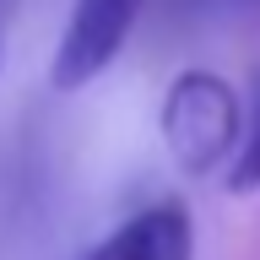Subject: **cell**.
Returning a JSON list of instances; mask_svg holds the SVG:
<instances>
[{
  "instance_id": "obj_1",
  "label": "cell",
  "mask_w": 260,
  "mask_h": 260,
  "mask_svg": "<svg viewBox=\"0 0 260 260\" xmlns=\"http://www.w3.org/2000/svg\"><path fill=\"white\" fill-rule=\"evenodd\" d=\"M162 141L184 174L206 179L244 146V114L239 92L217 71H179L162 98Z\"/></svg>"
},
{
  "instance_id": "obj_2",
  "label": "cell",
  "mask_w": 260,
  "mask_h": 260,
  "mask_svg": "<svg viewBox=\"0 0 260 260\" xmlns=\"http://www.w3.org/2000/svg\"><path fill=\"white\" fill-rule=\"evenodd\" d=\"M136 16H141V0H76L60 32V49H54L49 81L60 92H81L87 81H98L114 65V54L125 49Z\"/></svg>"
},
{
  "instance_id": "obj_3",
  "label": "cell",
  "mask_w": 260,
  "mask_h": 260,
  "mask_svg": "<svg viewBox=\"0 0 260 260\" xmlns=\"http://www.w3.org/2000/svg\"><path fill=\"white\" fill-rule=\"evenodd\" d=\"M87 260H195V228L184 201H157L119 222Z\"/></svg>"
},
{
  "instance_id": "obj_4",
  "label": "cell",
  "mask_w": 260,
  "mask_h": 260,
  "mask_svg": "<svg viewBox=\"0 0 260 260\" xmlns=\"http://www.w3.org/2000/svg\"><path fill=\"white\" fill-rule=\"evenodd\" d=\"M228 190H233V195L260 190V114H255V130L244 136V146H239V157H233V168H228Z\"/></svg>"
}]
</instances>
